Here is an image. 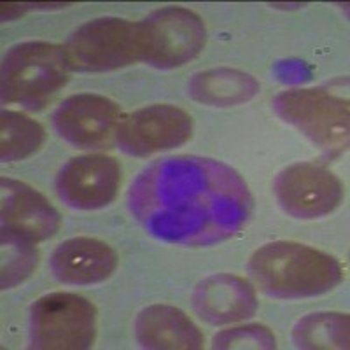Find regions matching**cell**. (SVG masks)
I'll return each instance as SVG.
<instances>
[{"mask_svg":"<svg viewBox=\"0 0 350 350\" xmlns=\"http://www.w3.org/2000/svg\"><path fill=\"white\" fill-rule=\"evenodd\" d=\"M148 235L183 247H207L237 235L252 212L242 175L203 156H170L144 168L128 195Z\"/></svg>","mask_w":350,"mask_h":350,"instance_id":"1","label":"cell"},{"mask_svg":"<svg viewBox=\"0 0 350 350\" xmlns=\"http://www.w3.org/2000/svg\"><path fill=\"white\" fill-rule=\"evenodd\" d=\"M247 270L265 295L279 299L326 295L343 279L338 259L298 242L262 245L251 256Z\"/></svg>","mask_w":350,"mask_h":350,"instance_id":"2","label":"cell"},{"mask_svg":"<svg viewBox=\"0 0 350 350\" xmlns=\"http://www.w3.org/2000/svg\"><path fill=\"white\" fill-rule=\"evenodd\" d=\"M70 72L64 46L42 40L12 46L2 62V100L40 107L67 84Z\"/></svg>","mask_w":350,"mask_h":350,"instance_id":"3","label":"cell"},{"mask_svg":"<svg viewBox=\"0 0 350 350\" xmlns=\"http://www.w3.org/2000/svg\"><path fill=\"white\" fill-rule=\"evenodd\" d=\"M72 72H109L142 62V28L123 18H96L81 25L64 46Z\"/></svg>","mask_w":350,"mask_h":350,"instance_id":"4","label":"cell"},{"mask_svg":"<svg viewBox=\"0 0 350 350\" xmlns=\"http://www.w3.org/2000/svg\"><path fill=\"white\" fill-rule=\"evenodd\" d=\"M96 338V308L76 293H51L30 308V349L84 350Z\"/></svg>","mask_w":350,"mask_h":350,"instance_id":"5","label":"cell"},{"mask_svg":"<svg viewBox=\"0 0 350 350\" xmlns=\"http://www.w3.org/2000/svg\"><path fill=\"white\" fill-rule=\"evenodd\" d=\"M271 105L319 148L336 152L349 146V102L342 96L321 88H298L279 93Z\"/></svg>","mask_w":350,"mask_h":350,"instance_id":"6","label":"cell"},{"mask_svg":"<svg viewBox=\"0 0 350 350\" xmlns=\"http://www.w3.org/2000/svg\"><path fill=\"white\" fill-rule=\"evenodd\" d=\"M142 62L161 70H172L195 60L207 40V28L195 11L168 5L140 21Z\"/></svg>","mask_w":350,"mask_h":350,"instance_id":"7","label":"cell"},{"mask_svg":"<svg viewBox=\"0 0 350 350\" xmlns=\"http://www.w3.org/2000/svg\"><path fill=\"white\" fill-rule=\"evenodd\" d=\"M273 193L286 214L296 219H319L340 207L343 184L321 165L295 163L277 175Z\"/></svg>","mask_w":350,"mask_h":350,"instance_id":"8","label":"cell"},{"mask_svg":"<svg viewBox=\"0 0 350 350\" xmlns=\"http://www.w3.org/2000/svg\"><path fill=\"white\" fill-rule=\"evenodd\" d=\"M193 133V120L184 109L154 104L124 118L116 131L121 151L130 156H151L179 148Z\"/></svg>","mask_w":350,"mask_h":350,"instance_id":"9","label":"cell"},{"mask_svg":"<svg viewBox=\"0 0 350 350\" xmlns=\"http://www.w3.org/2000/svg\"><path fill=\"white\" fill-rule=\"evenodd\" d=\"M121 186V165L107 154L70 159L56 177V193L77 211H98L111 205Z\"/></svg>","mask_w":350,"mask_h":350,"instance_id":"10","label":"cell"},{"mask_svg":"<svg viewBox=\"0 0 350 350\" xmlns=\"http://www.w3.org/2000/svg\"><path fill=\"white\" fill-rule=\"evenodd\" d=\"M120 123V105L95 93L68 96L53 114L56 133L79 149H93L107 144Z\"/></svg>","mask_w":350,"mask_h":350,"instance_id":"11","label":"cell"},{"mask_svg":"<svg viewBox=\"0 0 350 350\" xmlns=\"http://www.w3.org/2000/svg\"><path fill=\"white\" fill-rule=\"evenodd\" d=\"M2 230L42 242L60 230V214L28 184L2 177Z\"/></svg>","mask_w":350,"mask_h":350,"instance_id":"12","label":"cell"},{"mask_svg":"<svg viewBox=\"0 0 350 350\" xmlns=\"http://www.w3.org/2000/svg\"><path fill=\"white\" fill-rule=\"evenodd\" d=\"M193 308L205 323L223 326L251 319L258 310V298L254 287L245 279L217 273L196 286Z\"/></svg>","mask_w":350,"mask_h":350,"instance_id":"13","label":"cell"},{"mask_svg":"<svg viewBox=\"0 0 350 350\" xmlns=\"http://www.w3.org/2000/svg\"><path fill=\"white\" fill-rule=\"evenodd\" d=\"M51 271L68 286H93L107 280L118 268V254L109 243L90 237L68 239L53 251Z\"/></svg>","mask_w":350,"mask_h":350,"instance_id":"14","label":"cell"},{"mask_svg":"<svg viewBox=\"0 0 350 350\" xmlns=\"http://www.w3.org/2000/svg\"><path fill=\"white\" fill-rule=\"evenodd\" d=\"M135 338L144 349L198 350L203 334L183 310L170 305H151L135 321Z\"/></svg>","mask_w":350,"mask_h":350,"instance_id":"15","label":"cell"},{"mask_svg":"<svg viewBox=\"0 0 350 350\" xmlns=\"http://www.w3.org/2000/svg\"><path fill=\"white\" fill-rule=\"evenodd\" d=\"M259 83L237 68H211L195 74L187 84V93L196 102L212 107H231L254 98Z\"/></svg>","mask_w":350,"mask_h":350,"instance_id":"16","label":"cell"},{"mask_svg":"<svg viewBox=\"0 0 350 350\" xmlns=\"http://www.w3.org/2000/svg\"><path fill=\"white\" fill-rule=\"evenodd\" d=\"M298 349L333 350L349 349V315L319 312L299 319L293 329Z\"/></svg>","mask_w":350,"mask_h":350,"instance_id":"17","label":"cell"},{"mask_svg":"<svg viewBox=\"0 0 350 350\" xmlns=\"http://www.w3.org/2000/svg\"><path fill=\"white\" fill-rule=\"evenodd\" d=\"M46 140V130L39 121L18 111H2L0 116V158L12 163L36 154Z\"/></svg>","mask_w":350,"mask_h":350,"instance_id":"18","label":"cell"},{"mask_svg":"<svg viewBox=\"0 0 350 350\" xmlns=\"http://www.w3.org/2000/svg\"><path fill=\"white\" fill-rule=\"evenodd\" d=\"M32 240L2 230V262H0V286L11 289L33 273L39 262V252Z\"/></svg>","mask_w":350,"mask_h":350,"instance_id":"19","label":"cell"},{"mask_svg":"<svg viewBox=\"0 0 350 350\" xmlns=\"http://www.w3.org/2000/svg\"><path fill=\"white\" fill-rule=\"evenodd\" d=\"M214 349H275V336L268 327L252 324V326L235 327L221 331L214 336Z\"/></svg>","mask_w":350,"mask_h":350,"instance_id":"20","label":"cell"}]
</instances>
